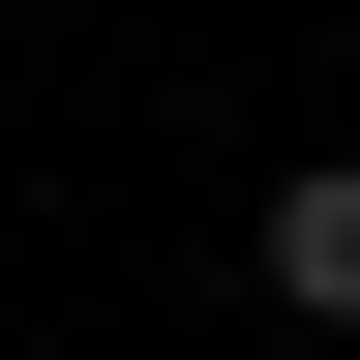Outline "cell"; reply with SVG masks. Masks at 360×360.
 <instances>
[{
  "label": "cell",
  "instance_id": "obj_1",
  "mask_svg": "<svg viewBox=\"0 0 360 360\" xmlns=\"http://www.w3.org/2000/svg\"><path fill=\"white\" fill-rule=\"evenodd\" d=\"M240 270L300 300V330H360V150H300V180H270V240H240Z\"/></svg>",
  "mask_w": 360,
  "mask_h": 360
}]
</instances>
